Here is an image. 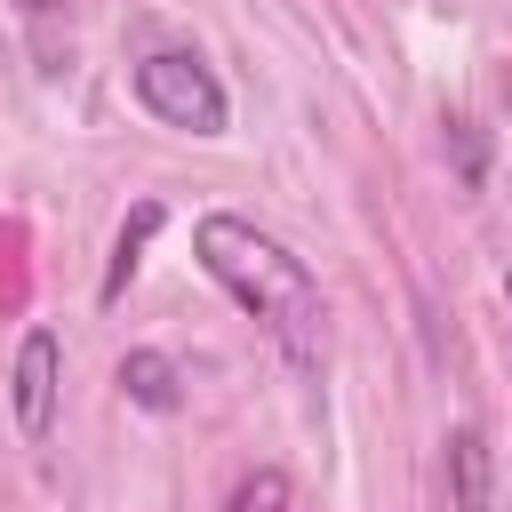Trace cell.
I'll return each instance as SVG.
<instances>
[{"instance_id": "3", "label": "cell", "mask_w": 512, "mask_h": 512, "mask_svg": "<svg viewBox=\"0 0 512 512\" xmlns=\"http://www.w3.org/2000/svg\"><path fill=\"white\" fill-rule=\"evenodd\" d=\"M56 384H64V344L56 328H32L16 344V376H8V400H16V432L40 448L56 432Z\"/></svg>"}, {"instance_id": "1", "label": "cell", "mask_w": 512, "mask_h": 512, "mask_svg": "<svg viewBox=\"0 0 512 512\" xmlns=\"http://www.w3.org/2000/svg\"><path fill=\"white\" fill-rule=\"evenodd\" d=\"M192 256H200V272L216 280V288H232V304H248L264 328H272V344L296 360V368H312L320 360V280L304 272V256H288L272 232H256L248 216H200L192 224Z\"/></svg>"}, {"instance_id": "4", "label": "cell", "mask_w": 512, "mask_h": 512, "mask_svg": "<svg viewBox=\"0 0 512 512\" xmlns=\"http://www.w3.org/2000/svg\"><path fill=\"white\" fill-rule=\"evenodd\" d=\"M448 496H456V512H496V456H488L480 424L448 432Z\"/></svg>"}, {"instance_id": "9", "label": "cell", "mask_w": 512, "mask_h": 512, "mask_svg": "<svg viewBox=\"0 0 512 512\" xmlns=\"http://www.w3.org/2000/svg\"><path fill=\"white\" fill-rule=\"evenodd\" d=\"M16 8H24V16H56L64 0H16Z\"/></svg>"}, {"instance_id": "8", "label": "cell", "mask_w": 512, "mask_h": 512, "mask_svg": "<svg viewBox=\"0 0 512 512\" xmlns=\"http://www.w3.org/2000/svg\"><path fill=\"white\" fill-rule=\"evenodd\" d=\"M448 144H456V176L480 184V176H488V128H480V120H448Z\"/></svg>"}, {"instance_id": "6", "label": "cell", "mask_w": 512, "mask_h": 512, "mask_svg": "<svg viewBox=\"0 0 512 512\" xmlns=\"http://www.w3.org/2000/svg\"><path fill=\"white\" fill-rule=\"evenodd\" d=\"M120 392H128L136 408H152V416H168V408L184 400V376H176V360H168V352H152V344H136V352L120 360Z\"/></svg>"}, {"instance_id": "5", "label": "cell", "mask_w": 512, "mask_h": 512, "mask_svg": "<svg viewBox=\"0 0 512 512\" xmlns=\"http://www.w3.org/2000/svg\"><path fill=\"white\" fill-rule=\"evenodd\" d=\"M168 224V208L160 200H136V216L120 224V240H112V264H104V280H96V304H120L128 296V280H136V264H144V240Z\"/></svg>"}, {"instance_id": "2", "label": "cell", "mask_w": 512, "mask_h": 512, "mask_svg": "<svg viewBox=\"0 0 512 512\" xmlns=\"http://www.w3.org/2000/svg\"><path fill=\"white\" fill-rule=\"evenodd\" d=\"M136 104L160 120V128H184V136H224L232 104H224V80L192 56V48H152L136 72H128Z\"/></svg>"}, {"instance_id": "7", "label": "cell", "mask_w": 512, "mask_h": 512, "mask_svg": "<svg viewBox=\"0 0 512 512\" xmlns=\"http://www.w3.org/2000/svg\"><path fill=\"white\" fill-rule=\"evenodd\" d=\"M288 496H296V488H288V472H280V464H256V472L232 488V504H224V512H288Z\"/></svg>"}]
</instances>
